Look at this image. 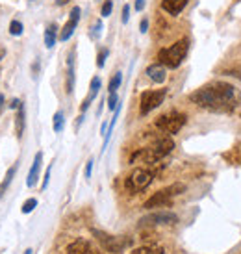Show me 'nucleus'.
Here are the masks:
<instances>
[{
	"label": "nucleus",
	"instance_id": "obj_1",
	"mask_svg": "<svg viewBox=\"0 0 241 254\" xmlns=\"http://www.w3.org/2000/svg\"><path fill=\"white\" fill-rule=\"evenodd\" d=\"M191 100L200 108H208L213 112H230L236 108L238 93L232 85L228 84H215L202 87L197 93L191 95Z\"/></svg>",
	"mask_w": 241,
	"mask_h": 254
},
{
	"label": "nucleus",
	"instance_id": "obj_2",
	"mask_svg": "<svg viewBox=\"0 0 241 254\" xmlns=\"http://www.w3.org/2000/svg\"><path fill=\"white\" fill-rule=\"evenodd\" d=\"M175 148V141L171 139L169 135H165V137H160L158 141H154L150 147L143 148L141 152H137V154L132 158V162H135L137 158L145 163H156L158 160H162L165 156L169 154L171 150Z\"/></svg>",
	"mask_w": 241,
	"mask_h": 254
},
{
	"label": "nucleus",
	"instance_id": "obj_3",
	"mask_svg": "<svg viewBox=\"0 0 241 254\" xmlns=\"http://www.w3.org/2000/svg\"><path fill=\"white\" fill-rule=\"evenodd\" d=\"M187 39H180L169 49H162L158 54V60L163 67H169V69H177L178 65L184 62L185 54H187Z\"/></svg>",
	"mask_w": 241,
	"mask_h": 254
},
{
	"label": "nucleus",
	"instance_id": "obj_4",
	"mask_svg": "<svg viewBox=\"0 0 241 254\" xmlns=\"http://www.w3.org/2000/svg\"><path fill=\"white\" fill-rule=\"evenodd\" d=\"M184 190H185L184 184H173V186H169V188H165V190L154 193V195L145 202L143 208L152 210V208H160V206L171 204V200L177 197V195H180V193H184Z\"/></svg>",
	"mask_w": 241,
	"mask_h": 254
},
{
	"label": "nucleus",
	"instance_id": "obj_5",
	"mask_svg": "<svg viewBox=\"0 0 241 254\" xmlns=\"http://www.w3.org/2000/svg\"><path fill=\"white\" fill-rule=\"evenodd\" d=\"M185 125V115L184 113H178V112H173V113H165L162 117H158L156 121V127L162 130L163 134H177L180 128Z\"/></svg>",
	"mask_w": 241,
	"mask_h": 254
},
{
	"label": "nucleus",
	"instance_id": "obj_6",
	"mask_svg": "<svg viewBox=\"0 0 241 254\" xmlns=\"http://www.w3.org/2000/svg\"><path fill=\"white\" fill-rule=\"evenodd\" d=\"M150 182H152V173H150V171L135 169L134 173L126 178L124 186H126V190L130 191V193H139V191H143L145 188H149Z\"/></svg>",
	"mask_w": 241,
	"mask_h": 254
},
{
	"label": "nucleus",
	"instance_id": "obj_7",
	"mask_svg": "<svg viewBox=\"0 0 241 254\" xmlns=\"http://www.w3.org/2000/svg\"><path fill=\"white\" fill-rule=\"evenodd\" d=\"M93 236H97V240L100 241V245L110 251V253H120L132 243V240L128 238H120V236H108L104 232H99V230H93Z\"/></svg>",
	"mask_w": 241,
	"mask_h": 254
},
{
	"label": "nucleus",
	"instance_id": "obj_8",
	"mask_svg": "<svg viewBox=\"0 0 241 254\" xmlns=\"http://www.w3.org/2000/svg\"><path fill=\"white\" fill-rule=\"evenodd\" d=\"M165 89H156V91H145L141 93V113L147 115L150 113L154 108H158L165 99Z\"/></svg>",
	"mask_w": 241,
	"mask_h": 254
},
{
	"label": "nucleus",
	"instance_id": "obj_9",
	"mask_svg": "<svg viewBox=\"0 0 241 254\" xmlns=\"http://www.w3.org/2000/svg\"><path fill=\"white\" fill-rule=\"evenodd\" d=\"M178 221V217L173 212H156L150 213L147 217H143L139 221L141 226H154V225H175Z\"/></svg>",
	"mask_w": 241,
	"mask_h": 254
},
{
	"label": "nucleus",
	"instance_id": "obj_10",
	"mask_svg": "<svg viewBox=\"0 0 241 254\" xmlns=\"http://www.w3.org/2000/svg\"><path fill=\"white\" fill-rule=\"evenodd\" d=\"M80 7L76 6V7H72V11H71V19L67 21V24L63 26V30H61V34H60V39L61 41H67L69 37L74 34V28H76V24H78V21H80Z\"/></svg>",
	"mask_w": 241,
	"mask_h": 254
},
{
	"label": "nucleus",
	"instance_id": "obj_11",
	"mask_svg": "<svg viewBox=\"0 0 241 254\" xmlns=\"http://www.w3.org/2000/svg\"><path fill=\"white\" fill-rule=\"evenodd\" d=\"M67 254H102V253H99V251L93 247L89 241L76 240L74 243H71V245H69V249H67Z\"/></svg>",
	"mask_w": 241,
	"mask_h": 254
},
{
	"label": "nucleus",
	"instance_id": "obj_12",
	"mask_svg": "<svg viewBox=\"0 0 241 254\" xmlns=\"http://www.w3.org/2000/svg\"><path fill=\"white\" fill-rule=\"evenodd\" d=\"M41 162H43V154L41 152H37L36 160H34V163H32V169H30V173H28V180H26V186H28V188H32V186L37 182L39 171H41Z\"/></svg>",
	"mask_w": 241,
	"mask_h": 254
},
{
	"label": "nucleus",
	"instance_id": "obj_13",
	"mask_svg": "<svg viewBox=\"0 0 241 254\" xmlns=\"http://www.w3.org/2000/svg\"><path fill=\"white\" fill-rule=\"evenodd\" d=\"M185 4H187V0H163L162 7L167 11V13L178 15L185 7Z\"/></svg>",
	"mask_w": 241,
	"mask_h": 254
},
{
	"label": "nucleus",
	"instance_id": "obj_14",
	"mask_svg": "<svg viewBox=\"0 0 241 254\" xmlns=\"http://www.w3.org/2000/svg\"><path fill=\"white\" fill-rule=\"evenodd\" d=\"M147 74H149L150 80H152V82H156V84L165 82V67H163L162 64L150 65L149 69H147Z\"/></svg>",
	"mask_w": 241,
	"mask_h": 254
},
{
	"label": "nucleus",
	"instance_id": "obj_15",
	"mask_svg": "<svg viewBox=\"0 0 241 254\" xmlns=\"http://www.w3.org/2000/svg\"><path fill=\"white\" fill-rule=\"evenodd\" d=\"M100 91V78L99 76H95L91 80V87H89V95H87V99L84 100V104H82V112H85L87 108L91 106V102L95 100V97L99 95Z\"/></svg>",
	"mask_w": 241,
	"mask_h": 254
},
{
	"label": "nucleus",
	"instance_id": "obj_16",
	"mask_svg": "<svg viewBox=\"0 0 241 254\" xmlns=\"http://www.w3.org/2000/svg\"><path fill=\"white\" fill-rule=\"evenodd\" d=\"M67 65H69V71H67V93H72L74 91V50L69 54Z\"/></svg>",
	"mask_w": 241,
	"mask_h": 254
},
{
	"label": "nucleus",
	"instance_id": "obj_17",
	"mask_svg": "<svg viewBox=\"0 0 241 254\" xmlns=\"http://www.w3.org/2000/svg\"><path fill=\"white\" fill-rule=\"evenodd\" d=\"M15 173H17V167H9L7 169V173H6V178L2 180V184H0V198L4 197V193L7 191V188L11 186V182H13V177H15Z\"/></svg>",
	"mask_w": 241,
	"mask_h": 254
},
{
	"label": "nucleus",
	"instance_id": "obj_18",
	"mask_svg": "<svg viewBox=\"0 0 241 254\" xmlns=\"http://www.w3.org/2000/svg\"><path fill=\"white\" fill-rule=\"evenodd\" d=\"M19 112H17V123H15V132L19 137H22V132H24V117H26V113H24V104L21 102V106L17 108Z\"/></svg>",
	"mask_w": 241,
	"mask_h": 254
},
{
	"label": "nucleus",
	"instance_id": "obj_19",
	"mask_svg": "<svg viewBox=\"0 0 241 254\" xmlns=\"http://www.w3.org/2000/svg\"><path fill=\"white\" fill-rule=\"evenodd\" d=\"M56 34H58V26L56 24H50L47 32H45V45H47V49H52L54 45H56Z\"/></svg>",
	"mask_w": 241,
	"mask_h": 254
},
{
	"label": "nucleus",
	"instance_id": "obj_20",
	"mask_svg": "<svg viewBox=\"0 0 241 254\" xmlns=\"http://www.w3.org/2000/svg\"><path fill=\"white\" fill-rule=\"evenodd\" d=\"M132 254H163V251L160 247H141L135 249Z\"/></svg>",
	"mask_w": 241,
	"mask_h": 254
},
{
	"label": "nucleus",
	"instance_id": "obj_21",
	"mask_svg": "<svg viewBox=\"0 0 241 254\" xmlns=\"http://www.w3.org/2000/svg\"><path fill=\"white\" fill-rule=\"evenodd\" d=\"M63 113L61 112H56V115H54V132H61L63 130Z\"/></svg>",
	"mask_w": 241,
	"mask_h": 254
},
{
	"label": "nucleus",
	"instance_id": "obj_22",
	"mask_svg": "<svg viewBox=\"0 0 241 254\" xmlns=\"http://www.w3.org/2000/svg\"><path fill=\"white\" fill-rule=\"evenodd\" d=\"M36 206H37V198H28V200H24V204H22V213H30V212H34L36 210Z\"/></svg>",
	"mask_w": 241,
	"mask_h": 254
},
{
	"label": "nucleus",
	"instance_id": "obj_23",
	"mask_svg": "<svg viewBox=\"0 0 241 254\" xmlns=\"http://www.w3.org/2000/svg\"><path fill=\"white\" fill-rule=\"evenodd\" d=\"M120 82H122V74H120V72H117V74L110 80V93L117 91V89H119V85H120Z\"/></svg>",
	"mask_w": 241,
	"mask_h": 254
},
{
	"label": "nucleus",
	"instance_id": "obj_24",
	"mask_svg": "<svg viewBox=\"0 0 241 254\" xmlns=\"http://www.w3.org/2000/svg\"><path fill=\"white\" fill-rule=\"evenodd\" d=\"M9 34L11 36H21L22 34V24L19 21H11V24H9Z\"/></svg>",
	"mask_w": 241,
	"mask_h": 254
},
{
	"label": "nucleus",
	"instance_id": "obj_25",
	"mask_svg": "<svg viewBox=\"0 0 241 254\" xmlns=\"http://www.w3.org/2000/svg\"><path fill=\"white\" fill-rule=\"evenodd\" d=\"M108 54H110V50H108V49H100L99 50V56H97V65H99V67H104Z\"/></svg>",
	"mask_w": 241,
	"mask_h": 254
},
{
	"label": "nucleus",
	"instance_id": "obj_26",
	"mask_svg": "<svg viewBox=\"0 0 241 254\" xmlns=\"http://www.w3.org/2000/svg\"><path fill=\"white\" fill-rule=\"evenodd\" d=\"M102 28H104V26H102V22H100V21H97L95 24H93V28H91V37H93V39H99L100 34H102Z\"/></svg>",
	"mask_w": 241,
	"mask_h": 254
},
{
	"label": "nucleus",
	"instance_id": "obj_27",
	"mask_svg": "<svg viewBox=\"0 0 241 254\" xmlns=\"http://www.w3.org/2000/svg\"><path fill=\"white\" fill-rule=\"evenodd\" d=\"M112 9H114V2L112 0H106L104 2V6H102V17H110V13H112Z\"/></svg>",
	"mask_w": 241,
	"mask_h": 254
},
{
	"label": "nucleus",
	"instance_id": "obj_28",
	"mask_svg": "<svg viewBox=\"0 0 241 254\" xmlns=\"http://www.w3.org/2000/svg\"><path fill=\"white\" fill-rule=\"evenodd\" d=\"M108 106H110V110H115V108L119 106V97H117V93H110V99H108Z\"/></svg>",
	"mask_w": 241,
	"mask_h": 254
},
{
	"label": "nucleus",
	"instance_id": "obj_29",
	"mask_svg": "<svg viewBox=\"0 0 241 254\" xmlns=\"http://www.w3.org/2000/svg\"><path fill=\"white\" fill-rule=\"evenodd\" d=\"M50 173H52V167H49L47 169V173H45V178H43V190H47V186H49V180H50Z\"/></svg>",
	"mask_w": 241,
	"mask_h": 254
},
{
	"label": "nucleus",
	"instance_id": "obj_30",
	"mask_svg": "<svg viewBox=\"0 0 241 254\" xmlns=\"http://www.w3.org/2000/svg\"><path fill=\"white\" fill-rule=\"evenodd\" d=\"M93 160H89L87 162V165H85V178H91V171H93Z\"/></svg>",
	"mask_w": 241,
	"mask_h": 254
},
{
	"label": "nucleus",
	"instance_id": "obj_31",
	"mask_svg": "<svg viewBox=\"0 0 241 254\" xmlns=\"http://www.w3.org/2000/svg\"><path fill=\"white\" fill-rule=\"evenodd\" d=\"M128 17H130V6H124L122 7V22L124 24L128 22Z\"/></svg>",
	"mask_w": 241,
	"mask_h": 254
},
{
	"label": "nucleus",
	"instance_id": "obj_32",
	"mask_svg": "<svg viewBox=\"0 0 241 254\" xmlns=\"http://www.w3.org/2000/svg\"><path fill=\"white\" fill-rule=\"evenodd\" d=\"M143 7H145V0H135V9L143 11Z\"/></svg>",
	"mask_w": 241,
	"mask_h": 254
},
{
	"label": "nucleus",
	"instance_id": "obj_33",
	"mask_svg": "<svg viewBox=\"0 0 241 254\" xmlns=\"http://www.w3.org/2000/svg\"><path fill=\"white\" fill-rule=\"evenodd\" d=\"M147 28H149V21H147V19H143L141 21V34H145Z\"/></svg>",
	"mask_w": 241,
	"mask_h": 254
},
{
	"label": "nucleus",
	"instance_id": "obj_34",
	"mask_svg": "<svg viewBox=\"0 0 241 254\" xmlns=\"http://www.w3.org/2000/svg\"><path fill=\"white\" fill-rule=\"evenodd\" d=\"M9 106H11V108H19V106H21V102L15 99V100H11V104H9Z\"/></svg>",
	"mask_w": 241,
	"mask_h": 254
},
{
	"label": "nucleus",
	"instance_id": "obj_35",
	"mask_svg": "<svg viewBox=\"0 0 241 254\" xmlns=\"http://www.w3.org/2000/svg\"><path fill=\"white\" fill-rule=\"evenodd\" d=\"M2 108H4V95H0V113H2Z\"/></svg>",
	"mask_w": 241,
	"mask_h": 254
},
{
	"label": "nucleus",
	"instance_id": "obj_36",
	"mask_svg": "<svg viewBox=\"0 0 241 254\" xmlns=\"http://www.w3.org/2000/svg\"><path fill=\"white\" fill-rule=\"evenodd\" d=\"M67 2H69V0H56L58 6H63V4H67Z\"/></svg>",
	"mask_w": 241,
	"mask_h": 254
},
{
	"label": "nucleus",
	"instance_id": "obj_37",
	"mask_svg": "<svg viewBox=\"0 0 241 254\" xmlns=\"http://www.w3.org/2000/svg\"><path fill=\"white\" fill-rule=\"evenodd\" d=\"M24 254H32V249H28V251H26Z\"/></svg>",
	"mask_w": 241,
	"mask_h": 254
},
{
	"label": "nucleus",
	"instance_id": "obj_38",
	"mask_svg": "<svg viewBox=\"0 0 241 254\" xmlns=\"http://www.w3.org/2000/svg\"><path fill=\"white\" fill-rule=\"evenodd\" d=\"M2 56H4V50H0V58H2Z\"/></svg>",
	"mask_w": 241,
	"mask_h": 254
}]
</instances>
